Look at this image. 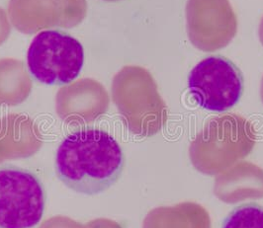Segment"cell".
<instances>
[{
  "mask_svg": "<svg viewBox=\"0 0 263 228\" xmlns=\"http://www.w3.org/2000/svg\"><path fill=\"white\" fill-rule=\"evenodd\" d=\"M125 157L118 141L105 131L84 129L68 134L55 156V173L76 193L94 196L121 177Z\"/></svg>",
  "mask_w": 263,
  "mask_h": 228,
  "instance_id": "obj_1",
  "label": "cell"
},
{
  "mask_svg": "<svg viewBox=\"0 0 263 228\" xmlns=\"http://www.w3.org/2000/svg\"><path fill=\"white\" fill-rule=\"evenodd\" d=\"M112 99L132 134L152 136L166 122V105L153 75L144 67H123L112 81Z\"/></svg>",
  "mask_w": 263,
  "mask_h": 228,
  "instance_id": "obj_2",
  "label": "cell"
},
{
  "mask_svg": "<svg viewBox=\"0 0 263 228\" xmlns=\"http://www.w3.org/2000/svg\"><path fill=\"white\" fill-rule=\"evenodd\" d=\"M84 61L82 45L76 38L54 30L42 31L27 53V65L36 80L64 85L74 80Z\"/></svg>",
  "mask_w": 263,
  "mask_h": 228,
  "instance_id": "obj_3",
  "label": "cell"
},
{
  "mask_svg": "<svg viewBox=\"0 0 263 228\" xmlns=\"http://www.w3.org/2000/svg\"><path fill=\"white\" fill-rule=\"evenodd\" d=\"M45 210L39 177L16 165L0 166V228H33Z\"/></svg>",
  "mask_w": 263,
  "mask_h": 228,
  "instance_id": "obj_4",
  "label": "cell"
},
{
  "mask_svg": "<svg viewBox=\"0 0 263 228\" xmlns=\"http://www.w3.org/2000/svg\"><path fill=\"white\" fill-rule=\"evenodd\" d=\"M188 88L200 107L226 112L239 101L243 91L240 70L222 56H209L190 71Z\"/></svg>",
  "mask_w": 263,
  "mask_h": 228,
  "instance_id": "obj_5",
  "label": "cell"
},
{
  "mask_svg": "<svg viewBox=\"0 0 263 228\" xmlns=\"http://www.w3.org/2000/svg\"><path fill=\"white\" fill-rule=\"evenodd\" d=\"M185 11L188 38L200 51L224 49L237 34V16L230 0H188Z\"/></svg>",
  "mask_w": 263,
  "mask_h": 228,
  "instance_id": "obj_6",
  "label": "cell"
},
{
  "mask_svg": "<svg viewBox=\"0 0 263 228\" xmlns=\"http://www.w3.org/2000/svg\"><path fill=\"white\" fill-rule=\"evenodd\" d=\"M87 13L86 0H9L10 22L31 35L53 27H77Z\"/></svg>",
  "mask_w": 263,
  "mask_h": 228,
  "instance_id": "obj_7",
  "label": "cell"
},
{
  "mask_svg": "<svg viewBox=\"0 0 263 228\" xmlns=\"http://www.w3.org/2000/svg\"><path fill=\"white\" fill-rule=\"evenodd\" d=\"M255 143L252 125L237 115L212 119L191 143L190 154L198 158L245 156Z\"/></svg>",
  "mask_w": 263,
  "mask_h": 228,
  "instance_id": "obj_8",
  "label": "cell"
},
{
  "mask_svg": "<svg viewBox=\"0 0 263 228\" xmlns=\"http://www.w3.org/2000/svg\"><path fill=\"white\" fill-rule=\"evenodd\" d=\"M105 87L91 78H82L62 87L55 96V111L70 126L87 125L101 118L109 107Z\"/></svg>",
  "mask_w": 263,
  "mask_h": 228,
  "instance_id": "obj_9",
  "label": "cell"
},
{
  "mask_svg": "<svg viewBox=\"0 0 263 228\" xmlns=\"http://www.w3.org/2000/svg\"><path fill=\"white\" fill-rule=\"evenodd\" d=\"M43 146L39 128L23 114H9L0 118V160L26 159Z\"/></svg>",
  "mask_w": 263,
  "mask_h": 228,
  "instance_id": "obj_10",
  "label": "cell"
},
{
  "mask_svg": "<svg viewBox=\"0 0 263 228\" xmlns=\"http://www.w3.org/2000/svg\"><path fill=\"white\" fill-rule=\"evenodd\" d=\"M32 80L23 61L14 58L0 59V105L17 106L32 92Z\"/></svg>",
  "mask_w": 263,
  "mask_h": 228,
  "instance_id": "obj_11",
  "label": "cell"
},
{
  "mask_svg": "<svg viewBox=\"0 0 263 228\" xmlns=\"http://www.w3.org/2000/svg\"><path fill=\"white\" fill-rule=\"evenodd\" d=\"M222 228H263V206L245 203L234 209L226 217Z\"/></svg>",
  "mask_w": 263,
  "mask_h": 228,
  "instance_id": "obj_12",
  "label": "cell"
},
{
  "mask_svg": "<svg viewBox=\"0 0 263 228\" xmlns=\"http://www.w3.org/2000/svg\"><path fill=\"white\" fill-rule=\"evenodd\" d=\"M39 228H87L86 225L71 219L70 217L58 215L44 221Z\"/></svg>",
  "mask_w": 263,
  "mask_h": 228,
  "instance_id": "obj_13",
  "label": "cell"
},
{
  "mask_svg": "<svg viewBox=\"0 0 263 228\" xmlns=\"http://www.w3.org/2000/svg\"><path fill=\"white\" fill-rule=\"evenodd\" d=\"M11 33V25L6 12L0 8V46L8 39Z\"/></svg>",
  "mask_w": 263,
  "mask_h": 228,
  "instance_id": "obj_14",
  "label": "cell"
},
{
  "mask_svg": "<svg viewBox=\"0 0 263 228\" xmlns=\"http://www.w3.org/2000/svg\"><path fill=\"white\" fill-rule=\"evenodd\" d=\"M87 228H121L115 221L106 219V218H98L94 219L87 223Z\"/></svg>",
  "mask_w": 263,
  "mask_h": 228,
  "instance_id": "obj_15",
  "label": "cell"
},
{
  "mask_svg": "<svg viewBox=\"0 0 263 228\" xmlns=\"http://www.w3.org/2000/svg\"><path fill=\"white\" fill-rule=\"evenodd\" d=\"M258 36H259V40L261 42L263 46V17L259 24V29H258Z\"/></svg>",
  "mask_w": 263,
  "mask_h": 228,
  "instance_id": "obj_16",
  "label": "cell"
},
{
  "mask_svg": "<svg viewBox=\"0 0 263 228\" xmlns=\"http://www.w3.org/2000/svg\"><path fill=\"white\" fill-rule=\"evenodd\" d=\"M261 98H262L263 101V78L262 81H261Z\"/></svg>",
  "mask_w": 263,
  "mask_h": 228,
  "instance_id": "obj_17",
  "label": "cell"
},
{
  "mask_svg": "<svg viewBox=\"0 0 263 228\" xmlns=\"http://www.w3.org/2000/svg\"><path fill=\"white\" fill-rule=\"evenodd\" d=\"M104 1H108V2H115V1H120V0H104Z\"/></svg>",
  "mask_w": 263,
  "mask_h": 228,
  "instance_id": "obj_18",
  "label": "cell"
},
{
  "mask_svg": "<svg viewBox=\"0 0 263 228\" xmlns=\"http://www.w3.org/2000/svg\"><path fill=\"white\" fill-rule=\"evenodd\" d=\"M0 163H2V161H1V160H0Z\"/></svg>",
  "mask_w": 263,
  "mask_h": 228,
  "instance_id": "obj_19",
  "label": "cell"
}]
</instances>
